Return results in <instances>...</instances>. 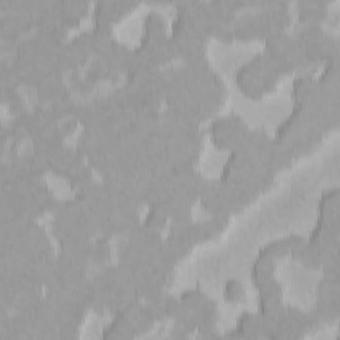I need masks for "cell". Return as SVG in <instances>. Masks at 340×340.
I'll return each mask as SVG.
<instances>
[{
    "label": "cell",
    "instance_id": "cell-1",
    "mask_svg": "<svg viewBox=\"0 0 340 340\" xmlns=\"http://www.w3.org/2000/svg\"><path fill=\"white\" fill-rule=\"evenodd\" d=\"M245 297V290L239 280L228 279L225 283L224 298L227 302H239Z\"/></svg>",
    "mask_w": 340,
    "mask_h": 340
},
{
    "label": "cell",
    "instance_id": "cell-2",
    "mask_svg": "<svg viewBox=\"0 0 340 340\" xmlns=\"http://www.w3.org/2000/svg\"><path fill=\"white\" fill-rule=\"evenodd\" d=\"M243 117L239 114V113L231 112L226 114V116H221V117H216L210 121V124L205 129V133H210L211 130L216 129V128H220V126H225V125H230V124H238V122H243Z\"/></svg>",
    "mask_w": 340,
    "mask_h": 340
},
{
    "label": "cell",
    "instance_id": "cell-3",
    "mask_svg": "<svg viewBox=\"0 0 340 340\" xmlns=\"http://www.w3.org/2000/svg\"><path fill=\"white\" fill-rule=\"evenodd\" d=\"M330 1L328 0H302L295 3V8H312V7H328Z\"/></svg>",
    "mask_w": 340,
    "mask_h": 340
},
{
    "label": "cell",
    "instance_id": "cell-4",
    "mask_svg": "<svg viewBox=\"0 0 340 340\" xmlns=\"http://www.w3.org/2000/svg\"><path fill=\"white\" fill-rule=\"evenodd\" d=\"M339 16H340L339 11H335L334 13L330 12V15H328V19H330V22H332L334 24H336V23L339 22Z\"/></svg>",
    "mask_w": 340,
    "mask_h": 340
}]
</instances>
